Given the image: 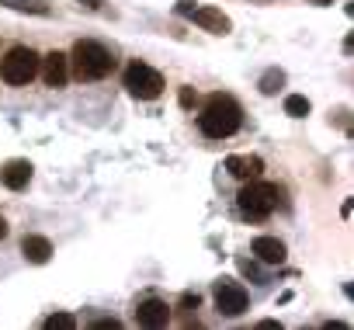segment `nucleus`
Here are the masks:
<instances>
[{
	"instance_id": "f257e3e1",
	"label": "nucleus",
	"mask_w": 354,
	"mask_h": 330,
	"mask_svg": "<svg viewBox=\"0 0 354 330\" xmlns=\"http://www.w3.org/2000/svg\"><path fill=\"white\" fill-rule=\"evenodd\" d=\"M240 122H243L240 104H236L233 98H223V94L209 98L205 111L198 115V125H202V132H205L209 139H226V136H233V132L240 129Z\"/></svg>"
},
{
	"instance_id": "f03ea898",
	"label": "nucleus",
	"mask_w": 354,
	"mask_h": 330,
	"mask_svg": "<svg viewBox=\"0 0 354 330\" xmlns=\"http://www.w3.org/2000/svg\"><path fill=\"white\" fill-rule=\"evenodd\" d=\"M70 63H73V73H77L80 80H101V77H108V73L115 70L111 53H108L101 42H84V39L73 46Z\"/></svg>"
},
{
	"instance_id": "7ed1b4c3",
	"label": "nucleus",
	"mask_w": 354,
	"mask_h": 330,
	"mask_svg": "<svg viewBox=\"0 0 354 330\" xmlns=\"http://www.w3.org/2000/svg\"><path fill=\"white\" fill-rule=\"evenodd\" d=\"M236 205H240L243 216L264 219V216H271V212L278 209V185H268V181H257V178H254V181L236 195Z\"/></svg>"
},
{
	"instance_id": "20e7f679",
	"label": "nucleus",
	"mask_w": 354,
	"mask_h": 330,
	"mask_svg": "<svg viewBox=\"0 0 354 330\" xmlns=\"http://www.w3.org/2000/svg\"><path fill=\"white\" fill-rule=\"evenodd\" d=\"M35 73H39V56H35V49H28V46H15V49L4 56V63H0V77H4L11 87L28 84Z\"/></svg>"
},
{
	"instance_id": "39448f33",
	"label": "nucleus",
	"mask_w": 354,
	"mask_h": 330,
	"mask_svg": "<svg viewBox=\"0 0 354 330\" xmlns=\"http://www.w3.org/2000/svg\"><path fill=\"white\" fill-rule=\"evenodd\" d=\"M125 87H129L132 98L153 101V98L163 94V77H160L153 66H146V63L136 59V63H129V70H125Z\"/></svg>"
},
{
	"instance_id": "423d86ee",
	"label": "nucleus",
	"mask_w": 354,
	"mask_h": 330,
	"mask_svg": "<svg viewBox=\"0 0 354 330\" xmlns=\"http://www.w3.org/2000/svg\"><path fill=\"white\" fill-rule=\"evenodd\" d=\"M212 295H216V309L223 316H240L247 309V288L240 282H216Z\"/></svg>"
},
{
	"instance_id": "0eeeda50",
	"label": "nucleus",
	"mask_w": 354,
	"mask_h": 330,
	"mask_svg": "<svg viewBox=\"0 0 354 330\" xmlns=\"http://www.w3.org/2000/svg\"><path fill=\"white\" fill-rule=\"evenodd\" d=\"M66 77H70V59L53 49V53L42 59V80H46L49 87H66Z\"/></svg>"
},
{
	"instance_id": "6e6552de",
	"label": "nucleus",
	"mask_w": 354,
	"mask_h": 330,
	"mask_svg": "<svg viewBox=\"0 0 354 330\" xmlns=\"http://www.w3.org/2000/svg\"><path fill=\"white\" fill-rule=\"evenodd\" d=\"M136 320H139V327H167L170 306H167L163 299H146V302H139Z\"/></svg>"
},
{
	"instance_id": "1a4fd4ad",
	"label": "nucleus",
	"mask_w": 354,
	"mask_h": 330,
	"mask_svg": "<svg viewBox=\"0 0 354 330\" xmlns=\"http://www.w3.org/2000/svg\"><path fill=\"white\" fill-rule=\"evenodd\" d=\"M0 181H4L11 192L28 188V181H32V163H28V160H8L4 171H0Z\"/></svg>"
},
{
	"instance_id": "9d476101",
	"label": "nucleus",
	"mask_w": 354,
	"mask_h": 330,
	"mask_svg": "<svg viewBox=\"0 0 354 330\" xmlns=\"http://www.w3.org/2000/svg\"><path fill=\"white\" fill-rule=\"evenodd\" d=\"M226 171H230L233 178H240V181H254V178H261V171H264V160H261V156H230V160H226Z\"/></svg>"
},
{
	"instance_id": "9b49d317",
	"label": "nucleus",
	"mask_w": 354,
	"mask_h": 330,
	"mask_svg": "<svg viewBox=\"0 0 354 330\" xmlns=\"http://www.w3.org/2000/svg\"><path fill=\"white\" fill-rule=\"evenodd\" d=\"M192 18H195L198 28H205V32H212V35H226V32L233 28L230 18H226L223 11H216V8H198V11H192Z\"/></svg>"
},
{
	"instance_id": "f8f14e48",
	"label": "nucleus",
	"mask_w": 354,
	"mask_h": 330,
	"mask_svg": "<svg viewBox=\"0 0 354 330\" xmlns=\"http://www.w3.org/2000/svg\"><path fill=\"white\" fill-rule=\"evenodd\" d=\"M21 254H25V261H32V264H46L49 254H53V244H49L46 237L32 233V237L21 240Z\"/></svg>"
},
{
	"instance_id": "ddd939ff",
	"label": "nucleus",
	"mask_w": 354,
	"mask_h": 330,
	"mask_svg": "<svg viewBox=\"0 0 354 330\" xmlns=\"http://www.w3.org/2000/svg\"><path fill=\"white\" fill-rule=\"evenodd\" d=\"M254 254L264 261V264H281L285 261V244L278 237H257L254 240Z\"/></svg>"
},
{
	"instance_id": "4468645a",
	"label": "nucleus",
	"mask_w": 354,
	"mask_h": 330,
	"mask_svg": "<svg viewBox=\"0 0 354 330\" xmlns=\"http://www.w3.org/2000/svg\"><path fill=\"white\" fill-rule=\"evenodd\" d=\"M285 111H288L292 118H302V115H309V101H306L302 94H288V98H285Z\"/></svg>"
},
{
	"instance_id": "2eb2a0df",
	"label": "nucleus",
	"mask_w": 354,
	"mask_h": 330,
	"mask_svg": "<svg viewBox=\"0 0 354 330\" xmlns=\"http://www.w3.org/2000/svg\"><path fill=\"white\" fill-rule=\"evenodd\" d=\"M281 84H285V73H281V70H268V73L261 77V91H264V94H274Z\"/></svg>"
},
{
	"instance_id": "dca6fc26",
	"label": "nucleus",
	"mask_w": 354,
	"mask_h": 330,
	"mask_svg": "<svg viewBox=\"0 0 354 330\" xmlns=\"http://www.w3.org/2000/svg\"><path fill=\"white\" fill-rule=\"evenodd\" d=\"M73 327H77V320L70 313H53L46 320V330H73Z\"/></svg>"
},
{
	"instance_id": "f3484780",
	"label": "nucleus",
	"mask_w": 354,
	"mask_h": 330,
	"mask_svg": "<svg viewBox=\"0 0 354 330\" xmlns=\"http://www.w3.org/2000/svg\"><path fill=\"white\" fill-rule=\"evenodd\" d=\"M94 330H122V323H118V320H97Z\"/></svg>"
},
{
	"instance_id": "a211bd4d",
	"label": "nucleus",
	"mask_w": 354,
	"mask_h": 330,
	"mask_svg": "<svg viewBox=\"0 0 354 330\" xmlns=\"http://www.w3.org/2000/svg\"><path fill=\"white\" fill-rule=\"evenodd\" d=\"M177 11H181V15H192V11H195V0H177Z\"/></svg>"
},
{
	"instance_id": "6ab92c4d",
	"label": "nucleus",
	"mask_w": 354,
	"mask_h": 330,
	"mask_svg": "<svg viewBox=\"0 0 354 330\" xmlns=\"http://www.w3.org/2000/svg\"><path fill=\"white\" fill-rule=\"evenodd\" d=\"M181 104H185V108H192V104H195V94H192V87H185V91H181Z\"/></svg>"
},
{
	"instance_id": "aec40b11",
	"label": "nucleus",
	"mask_w": 354,
	"mask_h": 330,
	"mask_svg": "<svg viewBox=\"0 0 354 330\" xmlns=\"http://www.w3.org/2000/svg\"><path fill=\"white\" fill-rule=\"evenodd\" d=\"M261 330H281V323H274V320H264V323H261Z\"/></svg>"
},
{
	"instance_id": "412c9836",
	"label": "nucleus",
	"mask_w": 354,
	"mask_h": 330,
	"mask_svg": "<svg viewBox=\"0 0 354 330\" xmlns=\"http://www.w3.org/2000/svg\"><path fill=\"white\" fill-rule=\"evenodd\" d=\"M8 237V223H4V216H0V240Z\"/></svg>"
},
{
	"instance_id": "4be33fe9",
	"label": "nucleus",
	"mask_w": 354,
	"mask_h": 330,
	"mask_svg": "<svg viewBox=\"0 0 354 330\" xmlns=\"http://www.w3.org/2000/svg\"><path fill=\"white\" fill-rule=\"evenodd\" d=\"M313 4H330V0H313Z\"/></svg>"
}]
</instances>
